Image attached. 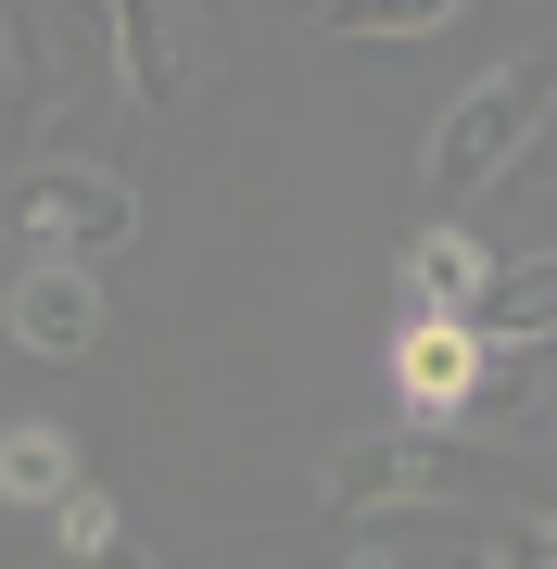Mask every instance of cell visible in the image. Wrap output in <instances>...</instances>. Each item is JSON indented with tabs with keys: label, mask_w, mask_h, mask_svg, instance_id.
I'll return each mask as SVG.
<instances>
[{
	"label": "cell",
	"mask_w": 557,
	"mask_h": 569,
	"mask_svg": "<svg viewBox=\"0 0 557 569\" xmlns=\"http://www.w3.org/2000/svg\"><path fill=\"white\" fill-rule=\"evenodd\" d=\"M545 127H557V51H507L481 89H456L444 127H431V152H418V178H431V203H481V190H507L519 164L545 152Z\"/></svg>",
	"instance_id": "6da1fadb"
},
{
	"label": "cell",
	"mask_w": 557,
	"mask_h": 569,
	"mask_svg": "<svg viewBox=\"0 0 557 569\" xmlns=\"http://www.w3.org/2000/svg\"><path fill=\"white\" fill-rule=\"evenodd\" d=\"M0 241H13L26 266H102L140 241V190L115 178V164H77V152H51V164H13L0 178Z\"/></svg>",
	"instance_id": "7a4b0ae2"
},
{
	"label": "cell",
	"mask_w": 557,
	"mask_h": 569,
	"mask_svg": "<svg viewBox=\"0 0 557 569\" xmlns=\"http://www.w3.org/2000/svg\"><path fill=\"white\" fill-rule=\"evenodd\" d=\"M102 13H0V152L13 164H51V140L89 114V89H102Z\"/></svg>",
	"instance_id": "3957f363"
},
{
	"label": "cell",
	"mask_w": 557,
	"mask_h": 569,
	"mask_svg": "<svg viewBox=\"0 0 557 569\" xmlns=\"http://www.w3.org/2000/svg\"><path fill=\"white\" fill-rule=\"evenodd\" d=\"M481 481V443H456V430H368V443H342L317 468V493H330L342 519H406V507H456V493Z\"/></svg>",
	"instance_id": "277c9868"
},
{
	"label": "cell",
	"mask_w": 557,
	"mask_h": 569,
	"mask_svg": "<svg viewBox=\"0 0 557 569\" xmlns=\"http://www.w3.org/2000/svg\"><path fill=\"white\" fill-rule=\"evenodd\" d=\"M392 406H406V430H456V418L481 406V342L406 317V329H392Z\"/></svg>",
	"instance_id": "5b68a950"
},
{
	"label": "cell",
	"mask_w": 557,
	"mask_h": 569,
	"mask_svg": "<svg viewBox=\"0 0 557 569\" xmlns=\"http://www.w3.org/2000/svg\"><path fill=\"white\" fill-rule=\"evenodd\" d=\"M102 51H115V89H127L140 114H178V102H190V77H203L166 0H115V13H102Z\"/></svg>",
	"instance_id": "8992f818"
},
{
	"label": "cell",
	"mask_w": 557,
	"mask_h": 569,
	"mask_svg": "<svg viewBox=\"0 0 557 569\" xmlns=\"http://www.w3.org/2000/svg\"><path fill=\"white\" fill-rule=\"evenodd\" d=\"M392 291H406V317L469 329V317H481V291H495V253H481V228H418L406 266H392Z\"/></svg>",
	"instance_id": "52a82bcc"
},
{
	"label": "cell",
	"mask_w": 557,
	"mask_h": 569,
	"mask_svg": "<svg viewBox=\"0 0 557 569\" xmlns=\"http://www.w3.org/2000/svg\"><path fill=\"white\" fill-rule=\"evenodd\" d=\"M13 342L39 367L89 355V342H102V279H89V266H26V279H13Z\"/></svg>",
	"instance_id": "ba28073f"
},
{
	"label": "cell",
	"mask_w": 557,
	"mask_h": 569,
	"mask_svg": "<svg viewBox=\"0 0 557 569\" xmlns=\"http://www.w3.org/2000/svg\"><path fill=\"white\" fill-rule=\"evenodd\" d=\"M469 342H481V367H533V342H557V253L495 266V291H481Z\"/></svg>",
	"instance_id": "9c48e42d"
},
{
	"label": "cell",
	"mask_w": 557,
	"mask_h": 569,
	"mask_svg": "<svg viewBox=\"0 0 557 569\" xmlns=\"http://www.w3.org/2000/svg\"><path fill=\"white\" fill-rule=\"evenodd\" d=\"M77 481H89V468H77V430H63V418H13V430H0V507L63 519Z\"/></svg>",
	"instance_id": "30bf717a"
},
{
	"label": "cell",
	"mask_w": 557,
	"mask_h": 569,
	"mask_svg": "<svg viewBox=\"0 0 557 569\" xmlns=\"http://www.w3.org/2000/svg\"><path fill=\"white\" fill-rule=\"evenodd\" d=\"M330 39H444V26H469L456 0H330Z\"/></svg>",
	"instance_id": "8fae6325"
},
{
	"label": "cell",
	"mask_w": 557,
	"mask_h": 569,
	"mask_svg": "<svg viewBox=\"0 0 557 569\" xmlns=\"http://www.w3.org/2000/svg\"><path fill=\"white\" fill-rule=\"evenodd\" d=\"M51 545H63V569H77V557H102V545H127L115 493H102V481H77V493H63V519H51Z\"/></svg>",
	"instance_id": "7c38bea8"
},
{
	"label": "cell",
	"mask_w": 557,
	"mask_h": 569,
	"mask_svg": "<svg viewBox=\"0 0 557 569\" xmlns=\"http://www.w3.org/2000/svg\"><path fill=\"white\" fill-rule=\"evenodd\" d=\"M495 569H557V519H507V545H495Z\"/></svg>",
	"instance_id": "4fadbf2b"
},
{
	"label": "cell",
	"mask_w": 557,
	"mask_h": 569,
	"mask_svg": "<svg viewBox=\"0 0 557 569\" xmlns=\"http://www.w3.org/2000/svg\"><path fill=\"white\" fill-rule=\"evenodd\" d=\"M355 569H406V557H392V531H368V545H355Z\"/></svg>",
	"instance_id": "5bb4252c"
},
{
	"label": "cell",
	"mask_w": 557,
	"mask_h": 569,
	"mask_svg": "<svg viewBox=\"0 0 557 569\" xmlns=\"http://www.w3.org/2000/svg\"><path fill=\"white\" fill-rule=\"evenodd\" d=\"M77 569H152V557L140 545H102V557H77Z\"/></svg>",
	"instance_id": "9a60e30c"
},
{
	"label": "cell",
	"mask_w": 557,
	"mask_h": 569,
	"mask_svg": "<svg viewBox=\"0 0 557 569\" xmlns=\"http://www.w3.org/2000/svg\"><path fill=\"white\" fill-rule=\"evenodd\" d=\"M456 569H495V557H456Z\"/></svg>",
	"instance_id": "2e32d148"
}]
</instances>
